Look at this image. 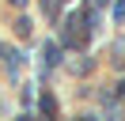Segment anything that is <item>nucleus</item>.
<instances>
[{"mask_svg": "<svg viewBox=\"0 0 125 121\" xmlns=\"http://www.w3.org/2000/svg\"><path fill=\"white\" fill-rule=\"evenodd\" d=\"M19 121H31V117H19Z\"/></svg>", "mask_w": 125, "mask_h": 121, "instance_id": "f03ea898", "label": "nucleus"}, {"mask_svg": "<svg viewBox=\"0 0 125 121\" xmlns=\"http://www.w3.org/2000/svg\"><path fill=\"white\" fill-rule=\"evenodd\" d=\"M114 15H117V19L125 23V4H117V8H114Z\"/></svg>", "mask_w": 125, "mask_h": 121, "instance_id": "f257e3e1", "label": "nucleus"}]
</instances>
